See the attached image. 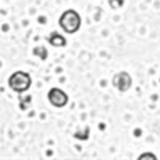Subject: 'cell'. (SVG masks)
<instances>
[{
	"mask_svg": "<svg viewBox=\"0 0 160 160\" xmlns=\"http://www.w3.org/2000/svg\"><path fill=\"white\" fill-rule=\"evenodd\" d=\"M59 28L66 32V34H75L80 26H82V18L75 10H66L62 15L59 16Z\"/></svg>",
	"mask_w": 160,
	"mask_h": 160,
	"instance_id": "obj_1",
	"label": "cell"
},
{
	"mask_svg": "<svg viewBox=\"0 0 160 160\" xmlns=\"http://www.w3.org/2000/svg\"><path fill=\"white\" fill-rule=\"evenodd\" d=\"M31 85H32V77H31V74L24 72V71L13 72L10 75V78H8V87L16 93L28 91L31 88Z\"/></svg>",
	"mask_w": 160,
	"mask_h": 160,
	"instance_id": "obj_2",
	"label": "cell"
},
{
	"mask_svg": "<svg viewBox=\"0 0 160 160\" xmlns=\"http://www.w3.org/2000/svg\"><path fill=\"white\" fill-rule=\"evenodd\" d=\"M48 101H50L51 106H55V108H64V106H68V102H69V96H68V93L62 91L61 88H50Z\"/></svg>",
	"mask_w": 160,
	"mask_h": 160,
	"instance_id": "obj_3",
	"label": "cell"
},
{
	"mask_svg": "<svg viewBox=\"0 0 160 160\" xmlns=\"http://www.w3.org/2000/svg\"><path fill=\"white\" fill-rule=\"evenodd\" d=\"M131 83H133V80H131V75L128 74V72H125V71H122V72H118V74H115L114 77H112V85H114V88H117L118 91H128L130 88H131Z\"/></svg>",
	"mask_w": 160,
	"mask_h": 160,
	"instance_id": "obj_4",
	"label": "cell"
},
{
	"mask_svg": "<svg viewBox=\"0 0 160 160\" xmlns=\"http://www.w3.org/2000/svg\"><path fill=\"white\" fill-rule=\"evenodd\" d=\"M48 43L59 48V47H66V45H68V40H66L64 35H61L59 32H51L50 37H48Z\"/></svg>",
	"mask_w": 160,
	"mask_h": 160,
	"instance_id": "obj_5",
	"label": "cell"
},
{
	"mask_svg": "<svg viewBox=\"0 0 160 160\" xmlns=\"http://www.w3.org/2000/svg\"><path fill=\"white\" fill-rule=\"evenodd\" d=\"M34 55H35V56H38L40 59H47V58H48V51H47V48H45V47L38 45V47H35V48H34Z\"/></svg>",
	"mask_w": 160,
	"mask_h": 160,
	"instance_id": "obj_6",
	"label": "cell"
},
{
	"mask_svg": "<svg viewBox=\"0 0 160 160\" xmlns=\"http://www.w3.org/2000/svg\"><path fill=\"white\" fill-rule=\"evenodd\" d=\"M123 2L125 0H109V5H111V8H122Z\"/></svg>",
	"mask_w": 160,
	"mask_h": 160,
	"instance_id": "obj_7",
	"label": "cell"
},
{
	"mask_svg": "<svg viewBox=\"0 0 160 160\" xmlns=\"http://www.w3.org/2000/svg\"><path fill=\"white\" fill-rule=\"evenodd\" d=\"M88 133H90V128L87 127L83 133H78V131H77V133H75V138H78V139H87V138H88Z\"/></svg>",
	"mask_w": 160,
	"mask_h": 160,
	"instance_id": "obj_8",
	"label": "cell"
},
{
	"mask_svg": "<svg viewBox=\"0 0 160 160\" xmlns=\"http://www.w3.org/2000/svg\"><path fill=\"white\" fill-rule=\"evenodd\" d=\"M138 158H139V160H142V158H152V160H155V158H157V155H155V154H152V152H144V154H141Z\"/></svg>",
	"mask_w": 160,
	"mask_h": 160,
	"instance_id": "obj_9",
	"label": "cell"
}]
</instances>
